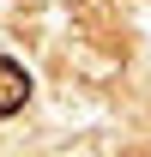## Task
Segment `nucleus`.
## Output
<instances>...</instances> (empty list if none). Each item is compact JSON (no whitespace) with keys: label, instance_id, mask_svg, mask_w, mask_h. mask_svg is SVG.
Here are the masks:
<instances>
[{"label":"nucleus","instance_id":"f257e3e1","mask_svg":"<svg viewBox=\"0 0 151 157\" xmlns=\"http://www.w3.org/2000/svg\"><path fill=\"white\" fill-rule=\"evenodd\" d=\"M24 103H30V73H24L18 60H6V55H0V121H6V115H18Z\"/></svg>","mask_w":151,"mask_h":157}]
</instances>
